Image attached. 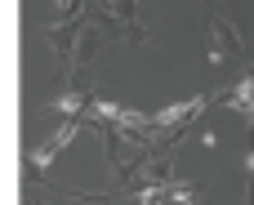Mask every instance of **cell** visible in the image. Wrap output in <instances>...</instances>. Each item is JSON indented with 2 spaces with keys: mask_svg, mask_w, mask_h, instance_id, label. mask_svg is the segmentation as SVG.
<instances>
[{
  "mask_svg": "<svg viewBox=\"0 0 254 205\" xmlns=\"http://www.w3.org/2000/svg\"><path fill=\"white\" fill-rule=\"evenodd\" d=\"M71 138H76V125H63V130H54V138H45V143H40V152L31 156V165H49V161H54V156H58V152H63Z\"/></svg>",
  "mask_w": 254,
  "mask_h": 205,
  "instance_id": "1",
  "label": "cell"
},
{
  "mask_svg": "<svg viewBox=\"0 0 254 205\" xmlns=\"http://www.w3.org/2000/svg\"><path fill=\"white\" fill-rule=\"evenodd\" d=\"M210 98H192V103H174V107H165V112H156L147 125H174V121H188V116H196L201 107H205Z\"/></svg>",
  "mask_w": 254,
  "mask_h": 205,
  "instance_id": "2",
  "label": "cell"
}]
</instances>
